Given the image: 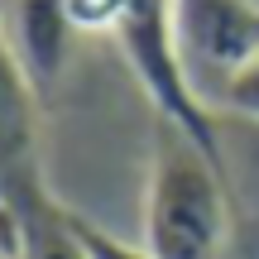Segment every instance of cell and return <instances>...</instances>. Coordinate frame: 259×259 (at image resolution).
<instances>
[{"mask_svg":"<svg viewBox=\"0 0 259 259\" xmlns=\"http://www.w3.org/2000/svg\"><path fill=\"white\" fill-rule=\"evenodd\" d=\"M77 231H82V245H87V254H92V259H154L144 245H125V240H115L111 231L82 221V216H77Z\"/></svg>","mask_w":259,"mask_h":259,"instance_id":"9","label":"cell"},{"mask_svg":"<svg viewBox=\"0 0 259 259\" xmlns=\"http://www.w3.org/2000/svg\"><path fill=\"white\" fill-rule=\"evenodd\" d=\"M216 115H235V120H254L259 125V53L235 72V82L226 87L221 111H216Z\"/></svg>","mask_w":259,"mask_h":259,"instance_id":"7","label":"cell"},{"mask_svg":"<svg viewBox=\"0 0 259 259\" xmlns=\"http://www.w3.org/2000/svg\"><path fill=\"white\" fill-rule=\"evenodd\" d=\"M34 77L15 58L10 38L0 34V202L44 192L38 168V101Z\"/></svg>","mask_w":259,"mask_h":259,"instance_id":"4","label":"cell"},{"mask_svg":"<svg viewBox=\"0 0 259 259\" xmlns=\"http://www.w3.org/2000/svg\"><path fill=\"white\" fill-rule=\"evenodd\" d=\"M10 216H15V235H19V259H92L82 245V231H77V216L63 211V206L44 192L19 197V202H5Z\"/></svg>","mask_w":259,"mask_h":259,"instance_id":"6","label":"cell"},{"mask_svg":"<svg viewBox=\"0 0 259 259\" xmlns=\"http://www.w3.org/2000/svg\"><path fill=\"white\" fill-rule=\"evenodd\" d=\"M173 53L192 101L206 115H216L235 72L259 53V5L254 0H173Z\"/></svg>","mask_w":259,"mask_h":259,"instance_id":"2","label":"cell"},{"mask_svg":"<svg viewBox=\"0 0 259 259\" xmlns=\"http://www.w3.org/2000/svg\"><path fill=\"white\" fill-rule=\"evenodd\" d=\"M0 34L10 38L15 58L24 63V72L34 77V87L53 82L63 72L67 58V38L77 34L72 19H67L63 0H15L0 15Z\"/></svg>","mask_w":259,"mask_h":259,"instance_id":"5","label":"cell"},{"mask_svg":"<svg viewBox=\"0 0 259 259\" xmlns=\"http://www.w3.org/2000/svg\"><path fill=\"white\" fill-rule=\"evenodd\" d=\"M254 5H259V0H254Z\"/></svg>","mask_w":259,"mask_h":259,"instance_id":"12","label":"cell"},{"mask_svg":"<svg viewBox=\"0 0 259 259\" xmlns=\"http://www.w3.org/2000/svg\"><path fill=\"white\" fill-rule=\"evenodd\" d=\"M231 240V197L221 154L173 120H158L144 187V250L154 259H221Z\"/></svg>","mask_w":259,"mask_h":259,"instance_id":"1","label":"cell"},{"mask_svg":"<svg viewBox=\"0 0 259 259\" xmlns=\"http://www.w3.org/2000/svg\"><path fill=\"white\" fill-rule=\"evenodd\" d=\"M115 38H120L130 67L139 72L144 92L154 96L158 120H173L178 130H187L197 144H206L211 154H221V149H216L211 115L192 101L183 72H178V53H173V0H125V15H120Z\"/></svg>","mask_w":259,"mask_h":259,"instance_id":"3","label":"cell"},{"mask_svg":"<svg viewBox=\"0 0 259 259\" xmlns=\"http://www.w3.org/2000/svg\"><path fill=\"white\" fill-rule=\"evenodd\" d=\"M5 5H15V0H0V15H5Z\"/></svg>","mask_w":259,"mask_h":259,"instance_id":"11","label":"cell"},{"mask_svg":"<svg viewBox=\"0 0 259 259\" xmlns=\"http://www.w3.org/2000/svg\"><path fill=\"white\" fill-rule=\"evenodd\" d=\"M77 34H115L125 15V0H63Z\"/></svg>","mask_w":259,"mask_h":259,"instance_id":"8","label":"cell"},{"mask_svg":"<svg viewBox=\"0 0 259 259\" xmlns=\"http://www.w3.org/2000/svg\"><path fill=\"white\" fill-rule=\"evenodd\" d=\"M0 259H19V235H15V216L0 202Z\"/></svg>","mask_w":259,"mask_h":259,"instance_id":"10","label":"cell"}]
</instances>
